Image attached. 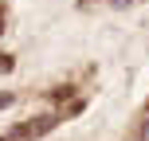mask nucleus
Wrapping results in <instances>:
<instances>
[{
	"instance_id": "obj_1",
	"label": "nucleus",
	"mask_w": 149,
	"mask_h": 141,
	"mask_svg": "<svg viewBox=\"0 0 149 141\" xmlns=\"http://www.w3.org/2000/svg\"><path fill=\"white\" fill-rule=\"evenodd\" d=\"M71 94H74V86H59V90H51L55 102H63V98H71Z\"/></svg>"
},
{
	"instance_id": "obj_2",
	"label": "nucleus",
	"mask_w": 149,
	"mask_h": 141,
	"mask_svg": "<svg viewBox=\"0 0 149 141\" xmlns=\"http://www.w3.org/2000/svg\"><path fill=\"white\" fill-rule=\"evenodd\" d=\"M4 71H12V55H4V59H0V74Z\"/></svg>"
},
{
	"instance_id": "obj_3",
	"label": "nucleus",
	"mask_w": 149,
	"mask_h": 141,
	"mask_svg": "<svg viewBox=\"0 0 149 141\" xmlns=\"http://www.w3.org/2000/svg\"><path fill=\"white\" fill-rule=\"evenodd\" d=\"M0 31H4V20H0Z\"/></svg>"
}]
</instances>
